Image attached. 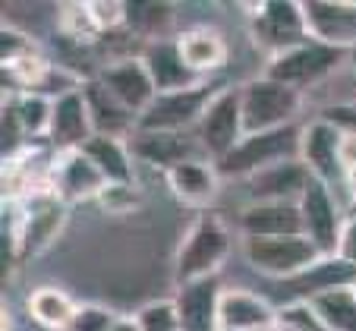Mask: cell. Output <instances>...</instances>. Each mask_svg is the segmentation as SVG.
<instances>
[{"label":"cell","mask_w":356,"mask_h":331,"mask_svg":"<svg viewBox=\"0 0 356 331\" xmlns=\"http://www.w3.org/2000/svg\"><path fill=\"white\" fill-rule=\"evenodd\" d=\"M347 54L350 51H341V47H331L325 41L309 38V41H302V45L290 47V51H284V54L268 57L265 76L296 88V92H306V88H318L334 73H341Z\"/></svg>","instance_id":"obj_4"},{"label":"cell","mask_w":356,"mask_h":331,"mask_svg":"<svg viewBox=\"0 0 356 331\" xmlns=\"http://www.w3.org/2000/svg\"><path fill=\"white\" fill-rule=\"evenodd\" d=\"M243 236H293L302 234L300 202H249L236 215Z\"/></svg>","instance_id":"obj_22"},{"label":"cell","mask_w":356,"mask_h":331,"mask_svg":"<svg viewBox=\"0 0 356 331\" xmlns=\"http://www.w3.org/2000/svg\"><path fill=\"white\" fill-rule=\"evenodd\" d=\"M142 331H180V318H177L174 309V300H155V303H145L139 312Z\"/></svg>","instance_id":"obj_31"},{"label":"cell","mask_w":356,"mask_h":331,"mask_svg":"<svg viewBox=\"0 0 356 331\" xmlns=\"http://www.w3.org/2000/svg\"><path fill=\"white\" fill-rule=\"evenodd\" d=\"M26 309H29V316H32V322L41 325L44 331H67L76 309H79V303H76L67 291L44 284V287H35V291L29 293Z\"/></svg>","instance_id":"obj_25"},{"label":"cell","mask_w":356,"mask_h":331,"mask_svg":"<svg viewBox=\"0 0 356 331\" xmlns=\"http://www.w3.org/2000/svg\"><path fill=\"white\" fill-rule=\"evenodd\" d=\"M114 312L104 309V306L98 303H86L76 309L73 322H70L67 331H111V325H114Z\"/></svg>","instance_id":"obj_33"},{"label":"cell","mask_w":356,"mask_h":331,"mask_svg":"<svg viewBox=\"0 0 356 331\" xmlns=\"http://www.w3.org/2000/svg\"><path fill=\"white\" fill-rule=\"evenodd\" d=\"M79 152H86V158L101 170V177L108 183H136L133 180V149H129V142L120 139V136L95 133Z\"/></svg>","instance_id":"obj_24"},{"label":"cell","mask_w":356,"mask_h":331,"mask_svg":"<svg viewBox=\"0 0 356 331\" xmlns=\"http://www.w3.org/2000/svg\"><path fill=\"white\" fill-rule=\"evenodd\" d=\"M60 32L70 41H76V45H92V41H98L104 35L101 26L95 22L88 3H67V7H60Z\"/></svg>","instance_id":"obj_29"},{"label":"cell","mask_w":356,"mask_h":331,"mask_svg":"<svg viewBox=\"0 0 356 331\" xmlns=\"http://www.w3.org/2000/svg\"><path fill=\"white\" fill-rule=\"evenodd\" d=\"M92 16L101 26V32H111V29H127V3H101L92 0Z\"/></svg>","instance_id":"obj_34"},{"label":"cell","mask_w":356,"mask_h":331,"mask_svg":"<svg viewBox=\"0 0 356 331\" xmlns=\"http://www.w3.org/2000/svg\"><path fill=\"white\" fill-rule=\"evenodd\" d=\"M67 224V202L54 193H38L32 199H22L19 218V256H38L60 236Z\"/></svg>","instance_id":"obj_12"},{"label":"cell","mask_w":356,"mask_h":331,"mask_svg":"<svg viewBox=\"0 0 356 331\" xmlns=\"http://www.w3.org/2000/svg\"><path fill=\"white\" fill-rule=\"evenodd\" d=\"M111 331H142V325L136 316H117L114 325H111Z\"/></svg>","instance_id":"obj_37"},{"label":"cell","mask_w":356,"mask_h":331,"mask_svg":"<svg viewBox=\"0 0 356 331\" xmlns=\"http://www.w3.org/2000/svg\"><path fill=\"white\" fill-rule=\"evenodd\" d=\"M177 47H180L186 67L199 73L202 79L209 73H218L230 57L227 41L215 26H189L186 32L177 35Z\"/></svg>","instance_id":"obj_23"},{"label":"cell","mask_w":356,"mask_h":331,"mask_svg":"<svg viewBox=\"0 0 356 331\" xmlns=\"http://www.w3.org/2000/svg\"><path fill=\"white\" fill-rule=\"evenodd\" d=\"M300 136L302 127H296V123L268 129V133H249L243 136L234 152H227L221 161H215V168L221 180H249L271 164L300 158Z\"/></svg>","instance_id":"obj_3"},{"label":"cell","mask_w":356,"mask_h":331,"mask_svg":"<svg viewBox=\"0 0 356 331\" xmlns=\"http://www.w3.org/2000/svg\"><path fill=\"white\" fill-rule=\"evenodd\" d=\"M221 275L180 284L174 293L180 331H221Z\"/></svg>","instance_id":"obj_13"},{"label":"cell","mask_w":356,"mask_h":331,"mask_svg":"<svg viewBox=\"0 0 356 331\" xmlns=\"http://www.w3.org/2000/svg\"><path fill=\"white\" fill-rule=\"evenodd\" d=\"M47 186H51V193L57 199H63L70 205V202L98 199L104 193V186H108V180L86 158V152H57Z\"/></svg>","instance_id":"obj_15"},{"label":"cell","mask_w":356,"mask_h":331,"mask_svg":"<svg viewBox=\"0 0 356 331\" xmlns=\"http://www.w3.org/2000/svg\"><path fill=\"white\" fill-rule=\"evenodd\" d=\"M306 10V22H309V35L316 41H325L341 51H356V3L343 0V3H302Z\"/></svg>","instance_id":"obj_18"},{"label":"cell","mask_w":356,"mask_h":331,"mask_svg":"<svg viewBox=\"0 0 356 331\" xmlns=\"http://www.w3.org/2000/svg\"><path fill=\"white\" fill-rule=\"evenodd\" d=\"M302 211V234L322 250L325 259H334L337 243H341V230L347 224V211L337 205L334 189L322 180H312L309 189L300 199Z\"/></svg>","instance_id":"obj_10"},{"label":"cell","mask_w":356,"mask_h":331,"mask_svg":"<svg viewBox=\"0 0 356 331\" xmlns=\"http://www.w3.org/2000/svg\"><path fill=\"white\" fill-rule=\"evenodd\" d=\"M312 180H316L312 170L300 158H290V161L271 164L256 177H249L246 186L256 202H300Z\"/></svg>","instance_id":"obj_17"},{"label":"cell","mask_w":356,"mask_h":331,"mask_svg":"<svg viewBox=\"0 0 356 331\" xmlns=\"http://www.w3.org/2000/svg\"><path fill=\"white\" fill-rule=\"evenodd\" d=\"M243 259L259 275L275 281H296L306 271H312L318 262H325L322 250L306 234L293 236H243Z\"/></svg>","instance_id":"obj_2"},{"label":"cell","mask_w":356,"mask_h":331,"mask_svg":"<svg viewBox=\"0 0 356 331\" xmlns=\"http://www.w3.org/2000/svg\"><path fill=\"white\" fill-rule=\"evenodd\" d=\"M221 92L211 82H202L195 88L186 92H170V95H158L152 108L136 120L133 133H195L202 114L209 111L211 98Z\"/></svg>","instance_id":"obj_7"},{"label":"cell","mask_w":356,"mask_h":331,"mask_svg":"<svg viewBox=\"0 0 356 331\" xmlns=\"http://www.w3.org/2000/svg\"><path fill=\"white\" fill-rule=\"evenodd\" d=\"M202 149L211 161H221L227 152H234L240 145V139L246 136L243 127V95L240 86L234 88H221V92L211 98L209 111L202 114L199 127H195Z\"/></svg>","instance_id":"obj_8"},{"label":"cell","mask_w":356,"mask_h":331,"mask_svg":"<svg viewBox=\"0 0 356 331\" xmlns=\"http://www.w3.org/2000/svg\"><path fill=\"white\" fill-rule=\"evenodd\" d=\"M127 29L145 38V45L170 38L174 7L170 3H127Z\"/></svg>","instance_id":"obj_28"},{"label":"cell","mask_w":356,"mask_h":331,"mask_svg":"<svg viewBox=\"0 0 356 331\" xmlns=\"http://www.w3.org/2000/svg\"><path fill=\"white\" fill-rule=\"evenodd\" d=\"M129 149H133V158L164 170V174L170 168H177V164L205 155L195 133H136L133 142H129Z\"/></svg>","instance_id":"obj_16"},{"label":"cell","mask_w":356,"mask_h":331,"mask_svg":"<svg viewBox=\"0 0 356 331\" xmlns=\"http://www.w3.org/2000/svg\"><path fill=\"white\" fill-rule=\"evenodd\" d=\"M240 95H243V127H246V136L290 127V123H296V117L302 111V92L268 79L265 73L243 82Z\"/></svg>","instance_id":"obj_5"},{"label":"cell","mask_w":356,"mask_h":331,"mask_svg":"<svg viewBox=\"0 0 356 331\" xmlns=\"http://www.w3.org/2000/svg\"><path fill=\"white\" fill-rule=\"evenodd\" d=\"M164 180H168L170 193L193 209H209L221 189V174L211 158H193V161L177 164L164 174Z\"/></svg>","instance_id":"obj_21"},{"label":"cell","mask_w":356,"mask_h":331,"mask_svg":"<svg viewBox=\"0 0 356 331\" xmlns=\"http://www.w3.org/2000/svg\"><path fill=\"white\" fill-rule=\"evenodd\" d=\"M281 309L271 306L268 297L256 291L224 287L221 297V331H271Z\"/></svg>","instance_id":"obj_19"},{"label":"cell","mask_w":356,"mask_h":331,"mask_svg":"<svg viewBox=\"0 0 356 331\" xmlns=\"http://www.w3.org/2000/svg\"><path fill=\"white\" fill-rule=\"evenodd\" d=\"M3 108L13 111V117L19 120L26 139H47L51 133V117H54V102L44 98V95H13V98H3Z\"/></svg>","instance_id":"obj_27"},{"label":"cell","mask_w":356,"mask_h":331,"mask_svg":"<svg viewBox=\"0 0 356 331\" xmlns=\"http://www.w3.org/2000/svg\"><path fill=\"white\" fill-rule=\"evenodd\" d=\"M101 209L111 211V215H127V211L139 209V193H136V183H108L104 193L98 196Z\"/></svg>","instance_id":"obj_32"},{"label":"cell","mask_w":356,"mask_h":331,"mask_svg":"<svg viewBox=\"0 0 356 331\" xmlns=\"http://www.w3.org/2000/svg\"><path fill=\"white\" fill-rule=\"evenodd\" d=\"M95 133L98 129L92 120L86 86L54 98V117H51V133H47L51 152H79Z\"/></svg>","instance_id":"obj_14"},{"label":"cell","mask_w":356,"mask_h":331,"mask_svg":"<svg viewBox=\"0 0 356 331\" xmlns=\"http://www.w3.org/2000/svg\"><path fill=\"white\" fill-rule=\"evenodd\" d=\"M309 309L316 312V318L322 322L325 331H356V293L353 284L347 287H331V291L312 293Z\"/></svg>","instance_id":"obj_26"},{"label":"cell","mask_w":356,"mask_h":331,"mask_svg":"<svg viewBox=\"0 0 356 331\" xmlns=\"http://www.w3.org/2000/svg\"><path fill=\"white\" fill-rule=\"evenodd\" d=\"M334 259H341V262H347V265L356 268V218H347V224H343Z\"/></svg>","instance_id":"obj_35"},{"label":"cell","mask_w":356,"mask_h":331,"mask_svg":"<svg viewBox=\"0 0 356 331\" xmlns=\"http://www.w3.org/2000/svg\"><path fill=\"white\" fill-rule=\"evenodd\" d=\"M353 293H356V281H353Z\"/></svg>","instance_id":"obj_39"},{"label":"cell","mask_w":356,"mask_h":331,"mask_svg":"<svg viewBox=\"0 0 356 331\" xmlns=\"http://www.w3.org/2000/svg\"><path fill=\"white\" fill-rule=\"evenodd\" d=\"M347 193H350L347 218H356V174H347Z\"/></svg>","instance_id":"obj_38"},{"label":"cell","mask_w":356,"mask_h":331,"mask_svg":"<svg viewBox=\"0 0 356 331\" xmlns=\"http://www.w3.org/2000/svg\"><path fill=\"white\" fill-rule=\"evenodd\" d=\"M341 164H343V170H347V174H356V129H343Z\"/></svg>","instance_id":"obj_36"},{"label":"cell","mask_w":356,"mask_h":331,"mask_svg":"<svg viewBox=\"0 0 356 331\" xmlns=\"http://www.w3.org/2000/svg\"><path fill=\"white\" fill-rule=\"evenodd\" d=\"M341 139L343 129L328 117L309 120L300 136V161L312 170L316 180L328 183L331 189H334V183L347 186V170L341 164Z\"/></svg>","instance_id":"obj_11"},{"label":"cell","mask_w":356,"mask_h":331,"mask_svg":"<svg viewBox=\"0 0 356 331\" xmlns=\"http://www.w3.org/2000/svg\"><path fill=\"white\" fill-rule=\"evenodd\" d=\"M95 82H98L123 111H129L136 120H139V117L152 108V102L158 98L155 79H152L148 67L142 63V57H120V60H114V63H104V67L98 70V79Z\"/></svg>","instance_id":"obj_9"},{"label":"cell","mask_w":356,"mask_h":331,"mask_svg":"<svg viewBox=\"0 0 356 331\" xmlns=\"http://www.w3.org/2000/svg\"><path fill=\"white\" fill-rule=\"evenodd\" d=\"M230 250H234V234H230L227 221L218 215H202L186 236L180 240L174 252V281L177 287L199 277L218 275L224 262H227Z\"/></svg>","instance_id":"obj_1"},{"label":"cell","mask_w":356,"mask_h":331,"mask_svg":"<svg viewBox=\"0 0 356 331\" xmlns=\"http://www.w3.org/2000/svg\"><path fill=\"white\" fill-rule=\"evenodd\" d=\"M142 63L148 67L152 79H155L158 95H170V92H186V88L202 86V76L193 73L183 60L180 47H177V38H164V41H152L142 51Z\"/></svg>","instance_id":"obj_20"},{"label":"cell","mask_w":356,"mask_h":331,"mask_svg":"<svg viewBox=\"0 0 356 331\" xmlns=\"http://www.w3.org/2000/svg\"><path fill=\"white\" fill-rule=\"evenodd\" d=\"M35 54L38 51H35L32 35H26L13 22H3V29H0V60H3V67L16 60H26V57H35Z\"/></svg>","instance_id":"obj_30"},{"label":"cell","mask_w":356,"mask_h":331,"mask_svg":"<svg viewBox=\"0 0 356 331\" xmlns=\"http://www.w3.org/2000/svg\"><path fill=\"white\" fill-rule=\"evenodd\" d=\"M246 13H252V19H249L252 41H256V47L268 51V57H277L312 38L302 3L268 0V3H249Z\"/></svg>","instance_id":"obj_6"}]
</instances>
